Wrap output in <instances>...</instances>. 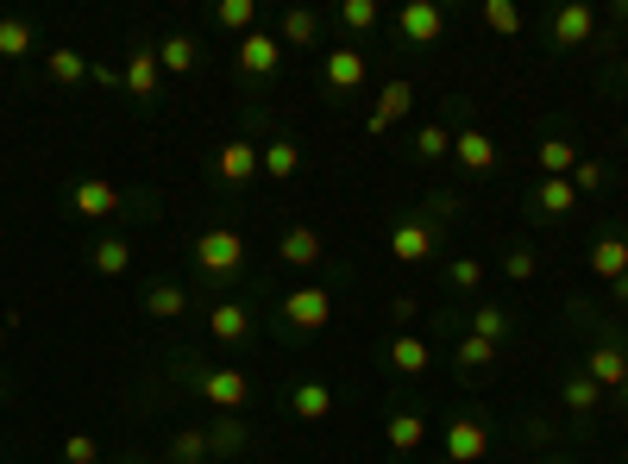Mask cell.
<instances>
[{
	"mask_svg": "<svg viewBox=\"0 0 628 464\" xmlns=\"http://www.w3.org/2000/svg\"><path fill=\"white\" fill-rule=\"evenodd\" d=\"M390 257L396 264H428L433 257V226L428 220H396L390 226Z\"/></svg>",
	"mask_w": 628,
	"mask_h": 464,
	"instance_id": "8",
	"label": "cell"
},
{
	"mask_svg": "<svg viewBox=\"0 0 628 464\" xmlns=\"http://www.w3.org/2000/svg\"><path fill=\"white\" fill-rule=\"evenodd\" d=\"M377 20H384L377 0H346V7H339V25H346V32H371Z\"/></svg>",
	"mask_w": 628,
	"mask_h": 464,
	"instance_id": "38",
	"label": "cell"
},
{
	"mask_svg": "<svg viewBox=\"0 0 628 464\" xmlns=\"http://www.w3.org/2000/svg\"><path fill=\"white\" fill-rule=\"evenodd\" d=\"M70 213H82V220H114L119 189L107 182V176H82L76 189H70Z\"/></svg>",
	"mask_w": 628,
	"mask_h": 464,
	"instance_id": "5",
	"label": "cell"
},
{
	"mask_svg": "<svg viewBox=\"0 0 628 464\" xmlns=\"http://www.w3.org/2000/svg\"><path fill=\"white\" fill-rule=\"evenodd\" d=\"M314 39H321V13L290 7V13H283V32H276V44H283V51H302V44H314Z\"/></svg>",
	"mask_w": 628,
	"mask_h": 464,
	"instance_id": "21",
	"label": "cell"
},
{
	"mask_svg": "<svg viewBox=\"0 0 628 464\" xmlns=\"http://www.w3.org/2000/svg\"><path fill=\"white\" fill-rule=\"evenodd\" d=\"M415 314H421V302H415V295H390V320H396L402 333L415 327Z\"/></svg>",
	"mask_w": 628,
	"mask_h": 464,
	"instance_id": "43",
	"label": "cell"
},
{
	"mask_svg": "<svg viewBox=\"0 0 628 464\" xmlns=\"http://www.w3.org/2000/svg\"><path fill=\"white\" fill-rule=\"evenodd\" d=\"M384 358H390L396 377H421V370L433 365V351H428V339H421V333H396L390 346H384Z\"/></svg>",
	"mask_w": 628,
	"mask_h": 464,
	"instance_id": "13",
	"label": "cell"
},
{
	"mask_svg": "<svg viewBox=\"0 0 628 464\" xmlns=\"http://www.w3.org/2000/svg\"><path fill=\"white\" fill-rule=\"evenodd\" d=\"M534 208H541V213H572V208H578V189H572V176H547V182L534 189Z\"/></svg>",
	"mask_w": 628,
	"mask_h": 464,
	"instance_id": "26",
	"label": "cell"
},
{
	"mask_svg": "<svg viewBox=\"0 0 628 464\" xmlns=\"http://www.w3.org/2000/svg\"><path fill=\"white\" fill-rule=\"evenodd\" d=\"M572 189H578V194L604 189V164H590V157H578V170H572Z\"/></svg>",
	"mask_w": 628,
	"mask_h": 464,
	"instance_id": "42",
	"label": "cell"
},
{
	"mask_svg": "<svg viewBox=\"0 0 628 464\" xmlns=\"http://www.w3.org/2000/svg\"><path fill=\"white\" fill-rule=\"evenodd\" d=\"M534 271H541V257H534L528 245H515V252H503V276H510V283H528Z\"/></svg>",
	"mask_w": 628,
	"mask_h": 464,
	"instance_id": "40",
	"label": "cell"
},
{
	"mask_svg": "<svg viewBox=\"0 0 628 464\" xmlns=\"http://www.w3.org/2000/svg\"><path fill=\"white\" fill-rule=\"evenodd\" d=\"M44 70H51V82H63V88H70V82H88V70H95V63L82 57V51H44Z\"/></svg>",
	"mask_w": 628,
	"mask_h": 464,
	"instance_id": "25",
	"label": "cell"
},
{
	"mask_svg": "<svg viewBox=\"0 0 628 464\" xmlns=\"http://www.w3.org/2000/svg\"><path fill=\"white\" fill-rule=\"evenodd\" d=\"M396 32H402L409 44H433L440 32H447V13H440L433 0H409V7L396 13Z\"/></svg>",
	"mask_w": 628,
	"mask_h": 464,
	"instance_id": "9",
	"label": "cell"
},
{
	"mask_svg": "<svg viewBox=\"0 0 628 464\" xmlns=\"http://www.w3.org/2000/svg\"><path fill=\"white\" fill-rule=\"evenodd\" d=\"M196 264H201L208 276H233L239 264H245V239H239L233 226H208V232L196 239Z\"/></svg>",
	"mask_w": 628,
	"mask_h": 464,
	"instance_id": "1",
	"label": "cell"
},
{
	"mask_svg": "<svg viewBox=\"0 0 628 464\" xmlns=\"http://www.w3.org/2000/svg\"><path fill=\"white\" fill-rule=\"evenodd\" d=\"M276 63H283V44H276L271 32H245V39H239V70H245V76H276Z\"/></svg>",
	"mask_w": 628,
	"mask_h": 464,
	"instance_id": "12",
	"label": "cell"
},
{
	"mask_svg": "<svg viewBox=\"0 0 628 464\" xmlns=\"http://www.w3.org/2000/svg\"><path fill=\"white\" fill-rule=\"evenodd\" d=\"M145 314H151V320H182V314H189V295H182L177 283H157V289H145Z\"/></svg>",
	"mask_w": 628,
	"mask_h": 464,
	"instance_id": "24",
	"label": "cell"
},
{
	"mask_svg": "<svg viewBox=\"0 0 628 464\" xmlns=\"http://www.w3.org/2000/svg\"><path fill=\"white\" fill-rule=\"evenodd\" d=\"M358 82H365V51H358V44L327 51V88H334V95H353Z\"/></svg>",
	"mask_w": 628,
	"mask_h": 464,
	"instance_id": "18",
	"label": "cell"
},
{
	"mask_svg": "<svg viewBox=\"0 0 628 464\" xmlns=\"http://www.w3.org/2000/svg\"><path fill=\"white\" fill-rule=\"evenodd\" d=\"M290 414L295 421H327V414H334V389L327 383H295L290 389Z\"/></svg>",
	"mask_w": 628,
	"mask_h": 464,
	"instance_id": "20",
	"label": "cell"
},
{
	"mask_svg": "<svg viewBox=\"0 0 628 464\" xmlns=\"http://www.w3.org/2000/svg\"><path fill=\"white\" fill-rule=\"evenodd\" d=\"M409 107H415V88L396 76V82H384V95H377V107H371V119H365V126H371V133H390Z\"/></svg>",
	"mask_w": 628,
	"mask_h": 464,
	"instance_id": "16",
	"label": "cell"
},
{
	"mask_svg": "<svg viewBox=\"0 0 628 464\" xmlns=\"http://www.w3.org/2000/svg\"><path fill=\"white\" fill-rule=\"evenodd\" d=\"M496 351H503V346H491V339L465 333V339H459V351H452V365H459V377H465V370H484V365L496 358Z\"/></svg>",
	"mask_w": 628,
	"mask_h": 464,
	"instance_id": "33",
	"label": "cell"
},
{
	"mask_svg": "<svg viewBox=\"0 0 628 464\" xmlns=\"http://www.w3.org/2000/svg\"><path fill=\"white\" fill-rule=\"evenodd\" d=\"M95 271L101 276H126L133 271V245H126V239H101L95 245Z\"/></svg>",
	"mask_w": 628,
	"mask_h": 464,
	"instance_id": "34",
	"label": "cell"
},
{
	"mask_svg": "<svg viewBox=\"0 0 628 464\" xmlns=\"http://www.w3.org/2000/svg\"><path fill=\"white\" fill-rule=\"evenodd\" d=\"M157 76H164V70H157V51H133L126 70H119V88L133 101H157Z\"/></svg>",
	"mask_w": 628,
	"mask_h": 464,
	"instance_id": "15",
	"label": "cell"
},
{
	"mask_svg": "<svg viewBox=\"0 0 628 464\" xmlns=\"http://www.w3.org/2000/svg\"><path fill=\"white\" fill-rule=\"evenodd\" d=\"M384 433H390V445H396V452H421V440H428V421L402 408V414H390V426H384Z\"/></svg>",
	"mask_w": 628,
	"mask_h": 464,
	"instance_id": "27",
	"label": "cell"
},
{
	"mask_svg": "<svg viewBox=\"0 0 628 464\" xmlns=\"http://www.w3.org/2000/svg\"><path fill=\"white\" fill-rule=\"evenodd\" d=\"M452 157H459V170L484 176V170H496V138L478 133V126H465V133H452Z\"/></svg>",
	"mask_w": 628,
	"mask_h": 464,
	"instance_id": "11",
	"label": "cell"
},
{
	"mask_svg": "<svg viewBox=\"0 0 628 464\" xmlns=\"http://www.w3.org/2000/svg\"><path fill=\"white\" fill-rule=\"evenodd\" d=\"M258 170H264V164H258L252 138H227V145L214 151V176H220V182H233V189H239V182H252Z\"/></svg>",
	"mask_w": 628,
	"mask_h": 464,
	"instance_id": "7",
	"label": "cell"
},
{
	"mask_svg": "<svg viewBox=\"0 0 628 464\" xmlns=\"http://www.w3.org/2000/svg\"><path fill=\"white\" fill-rule=\"evenodd\" d=\"M447 283H452V289H478V283H484V264H478V257H452V264H447Z\"/></svg>",
	"mask_w": 628,
	"mask_h": 464,
	"instance_id": "39",
	"label": "cell"
},
{
	"mask_svg": "<svg viewBox=\"0 0 628 464\" xmlns=\"http://www.w3.org/2000/svg\"><path fill=\"white\" fill-rule=\"evenodd\" d=\"M534 164H541V176H572L578 170V145H572V138H541V145H534Z\"/></svg>",
	"mask_w": 628,
	"mask_h": 464,
	"instance_id": "22",
	"label": "cell"
},
{
	"mask_svg": "<svg viewBox=\"0 0 628 464\" xmlns=\"http://www.w3.org/2000/svg\"><path fill=\"white\" fill-rule=\"evenodd\" d=\"M471 333H478V339H491V346H503V339L515 333V320H510L503 308H491V302H478V314H471Z\"/></svg>",
	"mask_w": 628,
	"mask_h": 464,
	"instance_id": "30",
	"label": "cell"
},
{
	"mask_svg": "<svg viewBox=\"0 0 628 464\" xmlns=\"http://www.w3.org/2000/svg\"><path fill=\"white\" fill-rule=\"evenodd\" d=\"M32 44H39V39H32V25H25V20H0V57H7V63L32 57Z\"/></svg>",
	"mask_w": 628,
	"mask_h": 464,
	"instance_id": "32",
	"label": "cell"
},
{
	"mask_svg": "<svg viewBox=\"0 0 628 464\" xmlns=\"http://www.w3.org/2000/svg\"><path fill=\"white\" fill-rule=\"evenodd\" d=\"M484 25H491L496 39H515V32L528 25V13H522L515 0H484Z\"/></svg>",
	"mask_w": 628,
	"mask_h": 464,
	"instance_id": "28",
	"label": "cell"
},
{
	"mask_svg": "<svg viewBox=\"0 0 628 464\" xmlns=\"http://www.w3.org/2000/svg\"><path fill=\"white\" fill-rule=\"evenodd\" d=\"M590 32H597V13H590L585 0H566V7L553 13V44H559V51H578Z\"/></svg>",
	"mask_w": 628,
	"mask_h": 464,
	"instance_id": "10",
	"label": "cell"
},
{
	"mask_svg": "<svg viewBox=\"0 0 628 464\" xmlns=\"http://www.w3.org/2000/svg\"><path fill=\"white\" fill-rule=\"evenodd\" d=\"M258 164H264L271 182H290V176L302 170V151H295L290 138H271V145H258Z\"/></svg>",
	"mask_w": 628,
	"mask_h": 464,
	"instance_id": "23",
	"label": "cell"
},
{
	"mask_svg": "<svg viewBox=\"0 0 628 464\" xmlns=\"http://www.w3.org/2000/svg\"><path fill=\"white\" fill-rule=\"evenodd\" d=\"M208 333H214L220 346H245L252 339V314L239 308V302H214L208 308Z\"/></svg>",
	"mask_w": 628,
	"mask_h": 464,
	"instance_id": "17",
	"label": "cell"
},
{
	"mask_svg": "<svg viewBox=\"0 0 628 464\" xmlns=\"http://www.w3.org/2000/svg\"><path fill=\"white\" fill-rule=\"evenodd\" d=\"M447 458H452V464L491 458V426L478 421V414H459V421H447Z\"/></svg>",
	"mask_w": 628,
	"mask_h": 464,
	"instance_id": "4",
	"label": "cell"
},
{
	"mask_svg": "<svg viewBox=\"0 0 628 464\" xmlns=\"http://www.w3.org/2000/svg\"><path fill=\"white\" fill-rule=\"evenodd\" d=\"M559 396H566V408H578V414H590V408L604 402V389L590 383L585 370H578V377H566V383H559Z\"/></svg>",
	"mask_w": 628,
	"mask_h": 464,
	"instance_id": "35",
	"label": "cell"
},
{
	"mask_svg": "<svg viewBox=\"0 0 628 464\" xmlns=\"http://www.w3.org/2000/svg\"><path fill=\"white\" fill-rule=\"evenodd\" d=\"M283 320H290L295 333H321L327 320H334V295L314 289V283H302V289L283 295Z\"/></svg>",
	"mask_w": 628,
	"mask_h": 464,
	"instance_id": "2",
	"label": "cell"
},
{
	"mask_svg": "<svg viewBox=\"0 0 628 464\" xmlns=\"http://www.w3.org/2000/svg\"><path fill=\"white\" fill-rule=\"evenodd\" d=\"M214 25H227V32H252V25H258V7H252V0H220V7H214Z\"/></svg>",
	"mask_w": 628,
	"mask_h": 464,
	"instance_id": "36",
	"label": "cell"
},
{
	"mask_svg": "<svg viewBox=\"0 0 628 464\" xmlns=\"http://www.w3.org/2000/svg\"><path fill=\"white\" fill-rule=\"evenodd\" d=\"M590 276L622 283V276H628V239H616V232H609V239H597V245H590Z\"/></svg>",
	"mask_w": 628,
	"mask_h": 464,
	"instance_id": "19",
	"label": "cell"
},
{
	"mask_svg": "<svg viewBox=\"0 0 628 464\" xmlns=\"http://www.w3.org/2000/svg\"><path fill=\"white\" fill-rule=\"evenodd\" d=\"M201 402H214L220 414H239V408L252 402V383H245V370H227V365L201 370Z\"/></svg>",
	"mask_w": 628,
	"mask_h": 464,
	"instance_id": "3",
	"label": "cell"
},
{
	"mask_svg": "<svg viewBox=\"0 0 628 464\" xmlns=\"http://www.w3.org/2000/svg\"><path fill=\"white\" fill-rule=\"evenodd\" d=\"M585 377L604 396H622L628 389V351L622 346H597V351H585Z\"/></svg>",
	"mask_w": 628,
	"mask_h": 464,
	"instance_id": "6",
	"label": "cell"
},
{
	"mask_svg": "<svg viewBox=\"0 0 628 464\" xmlns=\"http://www.w3.org/2000/svg\"><path fill=\"white\" fill-rule=\"evenodd\" d=\"M101 458V445L88 440V433H70V440H63V464H95Z\"/></svg>",
	"mask_w": 628,
	"mask_h": 464,
	"instance_id": "41",
	"label": "cell"
},
{
	"mask_svg": "<svg viewBox=\"0 0 628 464\" xmlns=\"http://www.w3.org/2000/svg\"><path fill=\"white\" fill-rule=\"evenodd\" d=\"M157 70H170V76H189V70H196V39H164L157 44Z\"/></svg>",
	"mask_w": 628,
	"mask_h": 464,
	"instance_id": "29",
	"label": "cell"
},
{
	"mask_svg": "<svg viewBox=\"0 0 628 464\" xmlns=\"http://www.w3.org/2000/svg\"><path fill=\"white\" fill-rule=\"evenodd\" d=\"M276 252H283V264H295V271H314V264L327 257V245H321L314 226H290L283 239H276Z\"/></svg>",
	"mask_w": 628,
	"mask_h": 464,
	"instance_id": "14",
	"label": "cell"
},
{
	"mask_svg": "<svg viewBox=\"0 0 628 464\" xmlns=\"http://www.w3.org/2000/svg\"><path fill=\"white\" fill-rule=\"evenodd\" d=\"M0 396H7V377H0Z\"/></svg>",
	"mask_w": 628,
	"mask_h": 464,
	"instance_id": "44",
	"label": "cell"
},
{
	"mask_svg": "<svg viewBox=\"0 0 628 464\" xmlns=\"http://www.w3.org/2000/svg\"><path fill=\"white\" fill-rule=\"evenodd\" d=\"M447 151H452L447 126H421V133H415V157H421V164H433V157H447Z\"/></svg>",
	"mask_w": 628,
	"mask_h": 464,
	"instance_id": "37",
	"label": "cell"
},
{
	"mask_svg": "<svg viewBox=\"0 0 628 464\" xmlns=\"http://www.w3.org/2000/svg\"><path fill=\"white\" fill-rule=\"evenodd\" d=\"M208 452H214V445H208L201 426H182L177 440H170V464H208Z\"/></svg>",
	"mask_w": 628,
	"mask_h": 464,
	"instance_id": "31",
	"label": "cell"
}]
</instances>
